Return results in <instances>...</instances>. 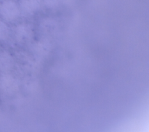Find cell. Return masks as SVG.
I'll list each match as a JSON object with an SVG mask.
<instances>
[{"instance_id": "3957f363", "label": "cell", "mask_w": 149, "mask_h": 132, "mask_svg": "<svg viewBox=\"0 0 149 132\" xmlns=\"http://www.w3.org/2000/svg\"><path fill=\"white\" fill-rule=\"evenodd\" d=\"M20 87L18 79L9 73L0 74V93L5 96H12L17 92Z\"/></svg>"}, {"instance_id": "277c9868", "label": "cell", "mask_w": 149, "mask_h": 132, "mask_svg": "<svg viewBox=\"0 0 149 132\" xmlns=\"http://www.w3.org/2000/svg\"><path fill=\"white\" fill-rule=\"evenodd\" d=\"M17 3L21 13L29 16L39 13L42 6V0H18Z\"/></svg>"}, {"instance_id": "7a4b0ae2", "label": "cell", "mask_w": 149, "mask_h": 132, "mask_svg": "<svg viewBox=\"0 0 149 132\" xmlns=\"http://www.w3.org/2000/svg\"><path fill=\"white\" fill-rule=\"evenodd\" d=\"M15 41L20 45H26L31 42L34 37V29L29 22H21L15 26L13 29Z\"/></svg>"}, {"instance_id": "5b68a950", "label": "cell", "mask_w": 149, "mask_h": 132, "mask_svg": "<svg viewBox=\"0 0 149 132\" xmlns=\"http://www.w3.org/2000/svg\"><path fill=\"white\" fill-rule=\"evenodd\" d=\"M15 64L13 54L7 51H0V74L11 72Z\"/></svg>"}, {"instance_id": "8992f818", "label": "cell", "mask_w": 149, "mask_h": 132, "mask_svg": "<svg viewBox=\"0 0 149 132\" xmlns=\"http://www.w3.org/2000/svg\"><path fill=\"white\" fill-rule=\"evenodd\" d=\"M11 30L7 22L0 18V43L7 42L11 36Z\"/></svg>"}, {"instance_id": "52a82bcc", "label": "cell", "mask_w": 149, "mask_h": 132, "mask_svg": "<svg viewBox=\"0 0 149 132\" xmlns=\"http://www.w3.org/2000/svg\"><path fill=\"white\" fill-rule=\"evenodd\" d=\"M48 46L47 44L44 41H39L38 43L32 45V51L34 53L35 55H37L38 56H43V55H47L48 53V48L42 49L45 47Z\"/></svg>"}, {"instance_id": "ba28073f", "label": "cell", "mask_w": 149, "mask_h": 132, "mask_svg": "<svg viewBox=\"0 0 149 132\" xmlns=\"http://www.w3.org/2000/svg\"><path fill=\"white\" fill-rule=\"evenodd\" d=\"M42 4L48 10H54L59 5V0H42Z\"/></svg>"}, {"instance_id": "9c48e42d", "label": "cell", "mask_w": 149, "mask_h": 132, "mask_svg": "<svg viewBox=\"0 0 149 132\" xmlns=\"http://www.w3.org/2000/svg\"><path fill=\"white\" fill-rule=\"evenodd\" d=\"M1 0H0V4H1Z\"/></svg>"}, {"instance_id": "6da1fadb", "label": "cell", "mask_w": 149, "mask_h": 132, "mask_svg": "<svg viewBox=\"0 0 149 132\" xmlns=\"http://www.w3.org/2000/svg\"><path fill=\"white\" fill-rule=\"evenodd\" d=\"M22 13L15 0H2L0 4V18L4 21L15 23L21 16Z\"/></svg>"}]
</instances>
